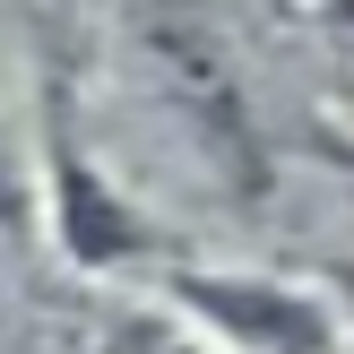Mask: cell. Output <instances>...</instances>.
I'll use <instances>...</instances> for the list:
<instances>
[{"label": "cell", "instance_id": "cell-1", "mask_svg": "<svg viewBox=\"0 0 354 354\" xmlns=\"http://www.w3.org/2000/svg\"><path fill=\"white\" fill-rule=\"evenodd\" d=\"M199 9V0H190ZM182 0H156L147 9V61L156 78H165L173 113L190 121V138H199V156L216 173H234V182H251L259 173V130H251V104H242V78L234 61H225L216 26L207 17H190Z\"/></svg>", "mask_w": 354, "mask_h": 354}, {"label": "cell", "instance_id": "cell-2", "mask_svg": "<svg viewBox=\"0 0 354 354\" xmlns=\"http://www.w3.org/2000/svg\"><path fill=\"white\" fill-rule=\"evenodd\" d=\"M165 303L190 328H207L225 354H337V303L286 277H234V268H173Z\"/></svg>", "mask_w": 354, "mask_h": 354}, {"label": "cell", "instance_id": "cell-3", "mask_svg": "<svg viewBox=\"0 0 354 354\" xmlns=\"http://www.w3.org/2000/svg\"><path fill=\"white\" fill-rule=\"evenodd\" d=\"M61 225H69V242H78L86 259H130V251H138L130 207H121V199H104V190H95V173H86L78 156H61Z\"/></svg>", "mask_w": 354, "mask_h": 354}, {"label": "cell", "instance_id": "cell-4", "mask_svg": "<svg viewBox=\"0 0 354 354\" xmlns=\"http://www.w3.org/2000/svg\"><path fill=\"white\" fill-rule=\"evenodd\" d=\"M35 207H26V156H17V138H9V121H0V225H26Z\"/></svg>", "mask_w": 354, "mask_h": 354}, {"label": "cell", "instance_id": "cell-5", "mask_svg": "<svg viewBox=\"0 0 354 354\" xmlns=\"http://www.w3.org/2000/svg\"><path fill=\"white\" fill-rule=\"evenodd\" d=\"M320 26H328V44H337V61L354 78V0H320Z\"/></svg>", "mask_w": 354, "mask_h": 354}, {"label": "cell", "instance_id": "cell-6", "mask_svg": "<svg viewBox=\"0 0 354 354\" xmlns=\"http://www.w3.org/2000/svg\"><path fill=\"white\" fill-rule=\"evenodd\" d=\"M337 286H346V303H354V268H337Z\"/></svg>", "mask_w": 354, "mask_h": 354}]
</instances>
